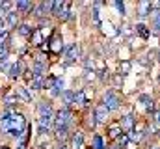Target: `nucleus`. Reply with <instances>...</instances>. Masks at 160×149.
<instances>
[{"instance_id":"2f4dec72","label":"nucleus","mask_w":160,"mask_h":149,"mask_svg":"<svg viewBox=\"0 0 160 149\" xmlns=\"http://www.w3.org/2000/svg\"><path fill=\"white\" fill-rule=\"evenodd\" d=\"M32 32H34V30H32L28 24H21V26H19V34H21V36H32Z\"/></svg>"},{"instance_id":"a18cd8bd","label":"nucleus","mask_w":160,"mask_h":149,"mask_svg":"<svg viewBox=\"0 0 160 149\" xmlns=\"http://www.w3.org/2000/svg\"><path fill=\"white\" fill-rule=\"evenodd\" d=\"M151 149H160V146H153V147H151Z\"/></svg>"},{"instance_id":"dca6fc26","label":"nucleus","mask_w":160,"mask_h":149,"mask_svg":"<svg viewBox=\"0 0 160 149\" xmlns=\"http://www.w3.org/2000/svg\"><path fill=\"white\" fill-rule=\"evenodd\" d=\"M30 41H32V45H36V47H41V45L45 43V41H43V36H41V30H39V28H36V30L32 32Z\"/></svg>"},{"instance_id":"4468645a","label":"nucleus","mask_w":160,"mask_h":149,"mask_svg":"<svg viewBox=\"0 0 160 149\" xmlns=\"http://www.w3.org/2000/svg\"><path fill=\"white\" fill-rule=\"evenodd\" d=\"M140 103L145 106L147 112H155V101H153L149 95H140Z\"/></svg>"},{"instance_id":"4c0bfd02","label":"nucleus","mask_w":160,"mask_h":149,"mask_svg":"<svg viewBox=\"0 0 160 149\" xmlns=\"http://www.w3.org/2000/svg\"><path fill=\"white\" fill-rule=\"evenodd\" d=\"M6 19H8V24H9V26H15V24H17V13H8Z\"/></svg>"},{"instance_id":"7c9ffc66","label":"nucleus","mask_w":160,"mask_h":149,"mask_svg":"<svg viewBox=\"0 0 160 149\" xmlns=\"http://www.w3.org/2000/svg\"><path fill=\"white\" fill-rule=\"evenodd\" d=\"M75 103H77V105H88V103H86V93H84V90H80L78 93L75 95Z\"/></svg>"},{"instance_id":"c03bdc74","label":"nucleus","mask_w":160,"mask_h":149,"mask_svg":"<svg viewBox=\"0 0 160 149\" xmlns=\"http://www.w3.org/2000/svg\"><path fill=\"white\" fill-rule=\"evenodd\" d=\"M58 149H67V146H63V144H62V146H60Z\"/></svg>"},{"instance_id":"393cba45","label":"nucleus","mask_w":160,"mask_h":149,"mask_svg":"<svg viewBox=\"0 0 160 149\" xmlns=\"http://www.w3.org/2000/svg\"><path fill=\"white\" fill-rule=\"evenodd\" d=\"M39 114H41V117H43V116H52V106H50V103H41Z\"/></svg>"},{"instance_id":"2eb2a0df","label":"nucleus","mask_w":160,"mask_h":149,"mask_svg":"<svg viewBox=\"0 0 160 149\" xmlns=\"http://www.w3.org/2000/svg\"><path fill=\"white\" fill-rule=\"evenodd\" d=\"M62 88H63V80H62V78H56V80H54V86L50 88V95H52V97L62 95Z\"/></svg>"},{"instance_id":"473e14b6","label":"nucleus","mask_w":160,"mask_h":149,"mask_svg":"<svg viewBox=\"0 0 160 149\" xmlns=\"http://www.w3.org/2000/svg\"><path fill=\"white\" fill-rule=\"evenodd\" d=\"M17 95H19V97H21V99H24V101H26V103H28V101H30V99H32V95H30V93H28V91H26V90H24V88H19V90H17Z\"/></svg>"},{"instance_id":"f03ea898","label":"nucleus","mask_w":160,"mask_h":149,"mask_svg":"<svg viewBox=\"0 0 160 149\" xmlns=\"http://www.w3.org/2000/svg\"><path fill=\"white\" fill-rule=\"evenodd\" d=\"M71 110L69 108H63V110H60L56 114V117H54V127H56V131L58 129H63V127H67L69 125V121H71Z\"/></svg>"},{"instance_id":"cd10ccee","label":"nucleus","mask_w":160,"mask_h":149,"mask_svg":"<svg viewBox=\"0 0 160 149\" xmlns=\"http://www.w3.org/2000/svg\"><path fill=\"white\" fill-rule=\"evenodd\" d=\"M130 71V62L128 60H123V62H119V73L121 74H127Z\"/></svg>"},{"instance_id":"39448f33","label":"nucleus","mask_w":160,"mask_h":149,"mask_svg":"<svg viewBox=\"0 0 160 149\" xmlns=\"http://www.w3.org/2000/svg\"><path fill=\"white\" fill-rule=\"evenodd\" d=\"M63 52H65V64H73L78 58L80 49H78V45H67L63 49Z\"/></svg>"},{"instance_id":"7ed1b4c3","label":"nucleus","mask_w":160,"mask_h":149,"mask_svg":"<svg viewBox=\"0 0 160 149\" xmlns=\"http://www.w3.org/2000/svg\"><path fill=\"white\" fill-rule=\"evenodd\" d=\"M104 105H106L108 110H118L121 106V97L116 91H106V95H104Z\"/></svg>"},{"instance_id":"f3484780","label":"nucleus","mask_w":160,"mask_h":149,"mask_svg":"<svg viewBox=\"0 0 160 149\" xmlns=\"http://www.w3.org/2000/svg\"><path fill=\"white\" fill-rule=\"evenodd\" d=\"M17 9L21 13H28L30 9H34V4L30 0H21V2H17Z\"/></svg>"},{"instance_id":"412c9836","label":"nucleus","mask_w":160,"mask_h":149,"mask_svg":"<svg viewBox=\"0 0 160 149\" xmlns=\"http://www.w3.org/2000/svg\"><path fill=\"white\" fill-rule=\"evenodd\" d=\"M101 26H102V34H106V36H110V37H114V36L119 34V30H114V26H112L110 23H102Z\"/></svg>"},{"instance_id":"4be33fe9","label":"nucleus","mask_w":160,"mask_h":149,"mask_svg":"<svg viewBox=\"0 0 160 149\" xmlns=\"http://www.w3.org/2000/svg\"><path fill=\"white\" fill-rule=\"evenodd\" d=\"M75 95H77V93H73V91H63V93H62V99H63L65 106H69V105L75 103Z\"/></svg>"},{"instance_id":"f257e3e1","label":"nucleus","mask_w":160,"mask_h":149,"mask_svg":"<svg viewBox=\"0 0 160 149\" xmlns=\"http://www.w3.org/2000/svg\"><path fill=\"white\" fill-rule=\"evenodd\" d=\"M9 121H11V131H9V134L15 136V138H19L21 132L28 127V125H26V119H24L22 114H13V116H9Z\"/></svg>"},{"instance_id":"9d476101","label":"nucleus","mask_w":160,"mask_h":149,"mask_svg":"<svg viewBox=\"0 0 160 149\" xmlns=\"http://www.w3.org/2000/svg\"><path fill=\"white\" fill-rule=\"evenodd\" d=\"M52 6H54V2H41V4H38L36 17H45L47 11H52Z\"/></svg>"},{"instance_id":"c9c22d12","label":"nucleus","mask_w":160,"mask_h":149,"mask_svg":"<svg viewBox=\"0 0 160 149\" xmlns=\"http://www.w3.org/2000/svg\"><path fill=\"white\" fill-rule=\"evenodd\" d=\"M91 21H93V24H95V26H101V24H102V23H101V19H99V11H97V9H93V11H91Z\"/></svg>"},{"instance_id":"c85d7f7f","label":"nucleus","mask_w":160,"mask_h":149,"mask_svg":"<svg viewBox=\"0 0 160 149\" xmlns=\"http://www.w3.org/2000/svg\"><path fill=\"white\" fill-rule=\"evenodd\" d=\"M127 144H128V136L121 134L119 138H118V149H127Z\"/></svg>"},{"instance_id":"72a5a7b5","label":"nucleus","mask_w":160,"mask_h":149,"mask_svg":"<svg viewBox=\"0 0 160 149\" xmlns=\"http://www.w3.org/2000/svg\"><path fill=\"white\" fill-rule=\"evenodd\" d=\"M56 138H58L60 142L67 140V127H63V129H58V131H56Z\"/></svg>"},{"instance_id":"0eeeda50","label":"nucleus","mask_w":160,"mask_h":149,"mask_svg":"<svg viewBox=\"0 0 160 149\" xmlns=\"http://www.w3.org/2000/svg\"><path fill=\"white\" fill-rule=\"evenodd\" d=\"M48 45H50V52H52V54H62L63 45H62V37H60V34H54V37L48 41Z\"/></svg>"},{"instance_id":"1a4fd4ad","label":"nucleus","mask_w":160,"mask_h":149,"mask_svg":"<svg viewBox=\"0 0 160 149\" xmlns=\"http://www.w3.org/2000/svg\"><path fill=\"white\" fill-rule=\"evenodd\" d=\"M121 129L123 131H127V132H130L132 129H134V125H136V117L132 116V114H128V116H125L123 119H121Z\"/></svg>"},{"instance_id":"b1692460","label":"nucleus","mask_w":160,"mask_h":149,"mask_svg":"<svg viewBox=\"0 0 160 149\" xmlns=\"http://www.w3.org/2000/svg\"><path fill=\"white\" fill-rule=\"evenodd\" d=\"M136 34H138L140 37H143V39H147V37H149V30H147L145 24L140 23V24H136Z\"/></svg>"},{"instance_id":"a19ab883","label":"nucleus","mask_w":160,"mask_h":149,"mask_svg":"<svg viewBox=\"0 0 160 149\" xmlns=\"http://www.w3.org/2000/svg\"><path fill=\"white\" fill-rule=\"evenodd\" d=\"M6 32H8V28H6V23H4V21H0V36H2V34H6Z\"/></svg>"},{"instance_id":"c756f323","label":"nucleus","mask_w":160,"mask_h":149,"mask_svg":"<svg viewBox=\"0 0 160 149\" xmlns=\"http://www.w3.org/2000/svg\"><path fill=\"white\" fill-rule=\"evenodd\" d=\"M69 6H71V4H69V2H65V8H63V9H62V13H60V19H62V21H67V19L71 17Z\"/></svg>"},{"instance_id":"09e8293b","label":"nucleus","mask_w":160,"mask_h":149,"mask_svg":"<svg viewBox=\"0 0 160 149\" xmlns=\"http://www.w3.org/2000/svg\"><path fill=\"white\" fill-rule=\"evenodd\" d=\"M2 149H9V147H2Z\"/></svg>"},{"instance_id":"9b49d317","label":"nucleus","mask_w":160,"mask_h":149,"mask_svg":"<svg viewBox=\"0 0 160 149\" xmlns=\"http://www.w3.org/2000/svg\"><path fill=\"white\" fill-rule=\"evenodd\" d=\"M151 24H153V32L160 36V9L151 11Z\"/></svg>"},{"instance_id":"ea45409f","label":"nucleus","mask_w":160,"mask_h":149,"mask_svg":"<svg viewBox=\"0 0 160 149\" xmlns=\"http://www.w3.org/2000/svg\"><path fill=\"white\" fill-rule=\"evenodd\" d=\"M153 121H155L157 125H160V110H155V112H153Z\"/></svg>"},{"instance_id":"6e6552de","label":"nucleus","mask_w":160,"mask_h":149,"mask_svg":"<svg viewBox=\"0 0 160 149\" xmlns=\"http://www.w3.org/2000/svg\"><path fill=\"white\" fill-rule=\"evenodd\" d=\"M108 108H106V105L104 103H101L97 108H95V117H97V121L99 123H106V119H108Z\"/></svg>"},{"instance_id":"58836bf2","label":"nucleus","mask_w":160,"mask_h":149,"mask_svg":"<svg viewBox=\"0 0 160 149\" xmlns=\"http://www.w3.org/2000/svg\"><path fill=\"white\" fill-rule=\"evenodd\" d=\"M114 6L118 8L119 15H125V4H123V2H119V0H116V2H114Z\"/></svg>"},{"instance_id":"ddd939ff","label":"nucleus","mask_w":160,"mask_h":149,"mask_svg":"<svg viewBox=\"0 0 160 149\" xmlns=\"http://www.w3.org/2000/svg\"><path fill=\"white\" fill-rule=\"evenodd\" d=\"M82 146H84V134H82L80 131H77V132L73 134V138H71V147L82 149Z\"/></svg>"},{"instance_id":"20e7f679","label":"nucleus","mask_w":160,"mask_h":149,"mask_svg":"<svg viewBox=\"0 0 160 149\" xmlns=\"http://www.w3.org/2000/svg\"><path fill=\"white\" fill-rule=\"evenodd\" d=\"M47 69H48L47 58H45V56H38V58H36V64H34V67H32V73L36 74V76H43V74L47 73Z\"/></svg>"},{"instance_id":"de8ad7c7","label":"nucleus","mask_w":160,"mask_h":149,"mask_svg":"<svg viewBox=\"0 0 160 149\" xmlns=\"http://www.w3.org/2000/svg\"><path fill=\"white\" fill-rule=\"evenodd\" d=\"M158 62H160V50H158Z\"/></svg>"},{"instance_id":"a878e982","label":"nucleus","mask_w":160,"mask_h":149,"mask_svg":"<svg viewBox=\"0 0 160 149\" xmlns=\"http://www.w3.org/2000/svg\"><path fill=\"white\" fill-rule=\"evenodd\" d=\"M127 136H128V140H132V142H140V138H142V131L134 127V129H132Z\"/></svg>"},{"instance_id":"f704fd0d","label":"nucleus","mask_w":160,"mask_h":149,"mask_svg":"<svg viewBox=\"0 0 160 149\" xmlns=\"http://www.w3.org/2000/svg\"><path fill=\"white\" fill-rule=\"evenodd\" d=\"M4 103H6V106H13L15 103H17V95H6V99H4Z\"/></svg>"},{"instance_id":"a211bd4d","label":"nucleus","mask_w":160,"mask_h":149,"mask_svg":"<svg viewBox=\"0 0 160 149\" xmlns=\"http://www.w3.org/2000/svg\"><path fill=\"white\" fill-rule=\"evenodd\" d=\"M45 84H47L45 78H43V76H36V74H34V78L30 80V88H32V90H41V88H45Z\"/></svg>"},{"instance_id":"423d86ee","label":"nucleus","mask_w":160,"mask_h":149,"mask_svg":"<svg viewBox=\"0 0 160 149\" xmlns=\"http://www.w3.org/2000/svg\"><path fill=\"white\" fill-rule=\"evenodd\" d=\"M151 2L149 0H142V2H138V17L140 19H145V17H149L151 15Z\"/></svg>"},{"instance_id":"6ab92c4d","label":"nucleus","mask_w":160,"mask_h":149,"mask_svg":"<svg viewBox=\"0 0 160 149\" xmlns=\"http://www.w3.org/2000/svg\"><path fill=\"white\" fill-rule=\"evenodd\" d=\"M22 71V62H17V64H13L11 67H9V78H17L19 74Z\"/></svg>"},{"instance_id":"49530a36","label":"nucleus","mask_w":160,"mask_h":149,"mask_svg":"<svg viewBox=\"0 0 160 149\" xmlns=\"http://www.w3.org/2000/svg\"><path fill=\"white\" fill-rule=\"evenodd\" d=\"M19 149H26V147H24V146H21V147H19Z\"/></svg>"},{"instance_id":"5701e85b","label":"nucleus","mask_w":160,"mask_h":149,"mask_svg":"<svg viewBox=\"0 0 160 149\" xmlns=\"http://www.w3.org/2000/svg\"><path fill=\"white\" fill-rule=\"evenodd\" d=\"M84 123H86V127H88V129H93V127L97 125V117H95V112L88 114V116H86V119H84Z\"/></svg>"},{"instance_id":"e433bc0d","label":"nucleus","mask_w":160,"mask_h":149,"mask_svg":"<svg viewBox=\"0 0 160 149\" xmlns=\"http://www.w3.org/2000/svg\"><path fill=\"white\" fill-rule=\"evenodd\" d=\"M93 149H104V144H102V138L101 136H95L93 138Z\"/></svg>"},{"instance_id":"bb28decb","label":"nucleus","mask_w":160,"mask_h":149,"mask_svg":"<svg viewBox=\"0 0 160 149\" xmlns=\"http://www.w3.org/2000/svg\"><path fill=\"white\" fill-rule=\"evenodd\" d=\"M63 8H65V2L58 0V2H54V6H52V13L60 17V13H62V9H63Z\"/></svg>"},{"instance_id":"aec40b11","label":"nucleus","mask_w":160,"mask_h":149,"mask_svg":"<svg viewBox=\"0 0 160 149\" xmlns=\"http://www.w3.org/2000/svg\"><path fill=\"white\" fill-rule=\"evenodd\" d=\"M121 131H123L121 125H112L110 131H108V138H110V140H118L121 136Z\"/></svg>"},{"instance_id":"79ce46f5","label":"nucleus","mask_w":160,"mask_h":149,"mask_svg":"<svg viewBox=\"0 0 160 149\" xmlns=\"http://www.w3.org/2000/svg\"><path fill=\"white\" fill-rule=\"evenodd\" d=\"M4 17H8V11L0 6V21H4Z\"/></svg>"},{"instance_id":"f8f14e48","label":"nucleus","mask_w":160,"mask_h":149,"mask_svg":"<svg viewBox=\"0 0 160 149\" xmlns=\"http://www.w3.org/2000/svg\"><path fill=\"white\" fill-rule=\"evenodd\" d=\"M52 121H54L52 116H43V117H39V132L41 134H45V132L48 131V127H50Z\"/></svg>"},{"instance_id":"37998d69","label":"nucleus","mask_w":160,"mask_h":149,"mask_svg":"<svg viewBox=\"0 0 160 149\" xmlns=\"http://www.w3.org/2000/svg\"><path fill=\"white\" fill-rule=\"evenodd\" d=\"M114 82H116V84H118V86H119L121 82H123V78H121V74H118V76H116V78H114Z\"/></svg>"}]
</instances>
